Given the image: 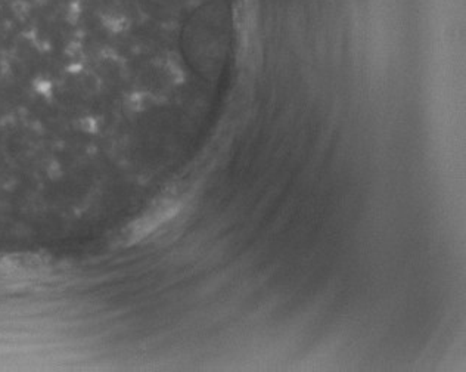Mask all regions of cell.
Returning a JSON list of instances; mask_svg holds the SVG:
<instances>
[{"instance_id":"cell-1","label":"cell","mask_w":466,"mask_h":372,"mask_svg":"<svg viewBox=\"0 0 466 372\" xmlns=\"http://www.w3.org/2000/svg\"><path fill=\"white\" fill-rule=\"evenodd\" d=\"M177 212H179V204L174 203L172 199L158 204L148 214L141 217L138 222H134L127 234L129 243H136L139 239H145L147 235L158 230L161 225H165V222L176 216Z\"/></svg>"}]
</instances>
